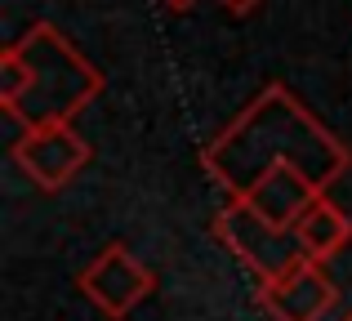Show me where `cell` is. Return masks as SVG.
Instances as JSON below:
<instances>
[{
  "mask_svg": "<svg viewBox=\"0 0 352 321\" xmlns=\"http://www.w3.org/2000/svg\"><path fill=\"white\" fill-rule=\"evenodd\" d=\"M312 197H317L312 179H308V174H299L294 165H276V170H267L263 179L245 192L250 206H254L258 214H267L272 223H281V228H294V219L308 210Z\"/></svg>",
  "mask_w": 352,
  "mask_h": 321,
  "instance_id": "obj_7",
  "label": "cell"
},
{
  "mask_svg": "<svg viewBox=\"0 0 352 321\" xmlns=\"http://www.w3.org/2000/svg\"><path fill=\"white\" fill-rule=\"evenodd\" d=\"M294 232H299V245H303L308 259L326 263L352 241V219L326 197V192H317V197L308 201V210L294 219Z\"/></svg>",
  "mask_w": 352,
  "mask_h": 321,
  "instance_id": "obj_8",
  "label": "cell"
},
{
  "mask_svg": "<svg viewBox=\"0 0 352 321\" xmlns=\"http://www.w3.org/2000/svg\"><path fill=\"white\" fill-rule=\"evenodd\" d=\"M219 5L228 9V14H250L254 5H263V0H219Z\"/></svg>",
  "mask_w": 352,
  "mask_h": 321,
  "instance_id": "obj_9",
  "label": "cell"
},
{
  "mask_svg": "<svg viewBox=\"0 0 352 321\" xmlns=\"http://www.w3.org/2000/svg\"><path fill=\"white\" fill-rule=\"evenodd\" d=\"M14 161L41 192H63L89 165V143L72 130V121L32 125L14 143Z\"/></svg>",
  "mask_w": 352,
  "mask_h": 321,
  "instance_id": "obj_4",
  "label": "cell"
},
{
  "mask_svg": "<svg viewBox=\"0 0 352 321\" xmlns=\"http://www.w3.org/2000/svg\"><path fill=\"white\" fill-rule=\"evenodd\" d=\"M103 85L98 67L54 23L27 27L23 41L0 49V103L23 130L72 121L103 94Z\"/></svg>",
  "mask_w": 352,
  "mask_h": 321,
  "instance_id": "obj_2",
  "label": "cell"
},
{
  "mask_svg": "<svg viewBox=\"0 0 352 321\" xmlns=\"http://www.w3.org/2000/svg\"><path fill=\"white\" fill-rule=\"evenodd\" d=\"M335 304L339 290L317 259H299L290 272L258 281V308L272 321H321Z\"/></svg>",
  "mask_w": 352,
  "mask_h": 321,
  "instance_id": "obj_6",
  "label": "cell"
},
{
  "mask_svg": "<svg viewBox=\"0 0 352 321\" xmlns=\"http://www.w3.org/2000/svg\"><path fill=\"white\" fill-rule=\"evenodd\" d=\"M76 286H80V295H85L98 313H107V317L120 321V317H129L156 290V277L134 259V254H129V245L112 241L107 250H98L94 259L80 268Z\"/></svg>",
  "mask_w": 352,
  "mask_h": 321,
  "instance_id": "obj_5",
  "label": "cell"
},
{
  "mask_svg": "<svg viewBox=\"0 0 352 321\" xmlns=\"http://www.w3.org/2000/svg\"><path fill=\"white\" fill-rule=\"evenodd\" d=\"M276 165H294L299 174H308L317 192L352 170V152L285 85H267L223 134L201 148V170L228 197H245Z\"/></svg>",
  "mask_w": 352,
  "mask_h": 321,
  "instance_id": "obj_1",
  "label": "cell"
},
{
  "mask_svg": "<svg viewBox=\"0 0 352 321\" xmlns=\"http://www.w3.org/2000/svg\"><path fill=\"white\" fill-rule=\"evenodd\" d=\"M348 321H352V317H348Z\"/></svg>",
  "mask_w": 352,
  "mask_h": 321,
  "instance_id": "obj_11",
  "label": "cell"
},
{
  "mask_svg": "<svg viewBox=\"0 0 352 321\" xmlns=\"http://www.w3.org/2000/svg\"><path fill=\"white\" fill-rule=\"evenodd\" d=\"M161 5H165V9H174V14H183V9H192L197 0H161Z\"/></svg>",
  "mask_w": 352,
  "mask_h": 321,
  "instance_id": "obj_10",
  "label": "cell"
},
{
  "mask_svg": "<svg viewBox=\"0 0 352 321\" xmlns=\"http://www.w3.org/2000/svg\"><path fill=\"white\" fill-rule=\"evenodd\" d=\"M214 236L258 281H272V277H281V272H290L299 259H308L303 245H299V232L272 223L267 214H258L245 197H232L214 214Z\"/></svg>",
  "mask_w": 352,
  "mask_h": 321,
  "instance_id": "obj_3",
  "label": "cell"
}]
</instances>
